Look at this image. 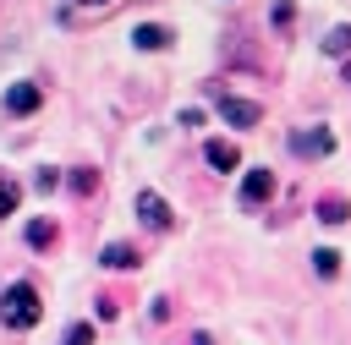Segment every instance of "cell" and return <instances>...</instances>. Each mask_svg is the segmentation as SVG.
<instances>
[{"mask_svg":"<svg viewBox=\"0 0 351 345\" xmlns=\"http://www.w3.org/2000/svg\"><path fill=\"white\" fill-rule=\"evenodd\" d=\"M291 16H296L291 0H274V27H291Z\"/></svg>","mask_w":351,"mask_h":345,"instance_id":"e0dca14e","label":"cell"},{"mask_svg":"<svg viewBox=\"0 0 351 345\" xmlns=\"http://www.w3.org/2000/svg\"><path fill=\"white\" fill-rule=\"evenodd\" d=\"M38 104H44V88H38V82H11V88H5V110H11V115H33Z\"/></svg>","mask_w":351,"mask_h":345,"instance_id":"7a4b0ae2","label":"cell"},{"mask_svg":"<svg viewBox=\"0 0 351 345\" xmlns=\"http://www.w3.org/2000/svg\"><path fill=\"white\" fill-rule=\"evenodd\" d=\"M219 115H225L230 126H258V115H263V110H258L252 99H230V93H219Z\"/></svg>","mask_w":351,"mask_h":345,"instance_id":"277c9868","label":"cell"},{"mask_svg":"<svg viewBox=\"0 0 351 345\" xmlns=\"http://www.w3.org/2000/svg\"><path fill=\"white\" fill-rule=\"evenodd\" d=\"M38 318H44V307H38V290L16 279V285L5 290V301H0V323H5V329H33Z\"/></svg>","mask_w":351,"mask_h":345,"instance_id":"6da1fadb","label":"cell"},{"mask_svg":"<svg viewBox=\"0 0 351 345\" xmlns=\"http://www.w3.org/2000/svg\"><path fill=\"white\" fill-rule=\"evenodd\" d=\"M313 268H318L324 279H335V274H340V252H335V246H318V252H313Z\"/></svg>","mask_w":351,"mask_h":345,"instance_id":"7c38bea8","label":"cell"},{"mask_svg":"<svg viewBox=\"0 0 351 345\" xmlns=\"http://www.w3.org/2000/svg\"><path fill=\"white\" fill-rule=\"evenodd\" d=\"M291 148H296V153H313V159H318V153H329V148H335V131H329V126L296 131V137H291Z\"/></svg>","mask_w":351,"mask_h":345,"instance_id":"5b68a950","label":"cell"},{"mask_svg":"<svg viewBox=\"0 0 351 345\" xmlns=\"http://www.w3.org/2000/svg\"><path fill=\"white\" fill-rule=\"evenodd\" d=\"M60 345H93V323H66Z\"/></svg>","mask_w":351,"mask_h":345,"instance_id":"5bb4252c","label":"cell"},{"mask_svg":"<svg viewBox=\"0 0 351 345\" xmlns=\"http://www.w3.org/2000/svg\"><path fill=\"white\" fill-rule=\"evenodd\" d=\"M99 263H104V268H137V252H132L126 241H110V246L99 252Z\"/></svg>","mask_w":351,"mask_h":345,"instance_id":"9c48e42d","label":"cell"},{"mask_svg":"<svg viewBox=\"0 0 351 345\" xmlns=\"http://www.w3.org/2000/svg\"><path fill=\"white\" fill-rule=\"evenodd\" d=\"M340 82H351V60H346V66H340Z\"/></svg>","mask_w":351,"mask_h":345,"instance_id":"ffe728a7","label":"cell"},{"mask_svg":"<svg viewBox=\"0 0 351 345\" xmlns=\"http://www.w3.org/2000/svg\"><path fill=\"white\" fill-rule=\"evenodd\" d=\"M203 159H208L214 170H236V164H241V153H236V142H225V137H214V142L203 148Z\"/></svg>","mask_w":351,"mask_h":345,"instance_id":"52a82bcc","label":"cell"},{"mask_svg":"<svg viewBox=\"0 0 351 345\" xmlns=\"http://www.w3.org/2000/svg\"><path fill=\"white\" fill-rule=\"evenodd\" d=\"M181 345H214V340H208V334H192V340H181Z\"/></svg>","mask_w":351,"mask_h":345,"instance_id":"d6986e66","label":"cell"},{"mask_svg":"<svg viewBox=\"0 0 351 345\" xmlns=\"http://www.w3.org/2000/svg\"><path fill=\"white\" fill-rule=\"evenodd\" d=\"M324 55H351V22L329 27V38H324Z\"/></svg>","mask_w":351,"mask_h":345,"instance_id":"30bf717a","label":"cell"},{"mask_svg":"<svg viewBox=\"0 0 351 345\" xmlns=\"http://www.w3.org/2000/svg\"><path fill=\"white\" fill-rule=\"evenodd\" d=\"M33 186H38V192H55V186H60V175H55V170H38V175H33Z\"/></svg>","mask_w":351,"mask_h":345,"instance_id":"ac0fdd59","label":"cell"},{"mask_svg":"<svg viewBox=\"0 0 351 345\" xmlns=\"http://www.w3.org/2000/svg\"><path fill=\"white\" fill-rule=\"evenodd\" d=\"M16 197H22V192H16V181H0V214H11V208H16Z\"/></svg>","mask_w":351,"mask_h":345,"instance_id":"2e32d148","label":"cell"},{"mask_svg":"<svg viewBox=\"0 0 351 345\" xmlns=\"http://www.w3.org/2000/svg\"><path fill=\"white\" fill-rule=\"evenodd\" d=\"M82 5H104V0H82Z\"/></svg>","mask_w":351,"mask_h":345,"instance_id":"44dd1931","label":"cell"},{"mask_svg":"<svg viewBox=\"0 0 351 345\" xmlns=\"http://www.w3.org/2000/svg\"><path fill=\"white\" fill-rule=\"evenodd\" d=\"M27 246H38V252L55 246V225H49V219H33V225H27Z\"/></svg>","mask_w":351,"mask_h":345,"instance_id":"8fae6325","label":"cell"},{"mask_svg":"<svg viewBox=\"0 0 351 345\" xmlns=\"http://www.w3.org/2000/svg\"><path fill=\"white\" fill-rule=\"evenodd\" d=\"M137 219H143L148 230H170V203H165L159 192H137Z\"/></svg>","mask_w":351,"mask_h":345,"instance_id":"3957f363","label":"cell"},{"mask_svg":"<svg viewBox=\"0 0 351 345\" xmlns=\"http://www.w3.org/2000/svg\"><path fill=\"white\" fill-rule=\"evenodd\" d=\"M263 197H274V175H269V170H247V175H241V203L252 208V203H263Z\"/></svg>","mask_w":351,"mask_h":345,"instance_id":"8992f818","label":"cell"},{"mask_svg":"<svg viewBox=\"0 0 351 345\" xmlns=\"http://www.w3.org/2000/svg\"><path fill=\"white\" fill-rule=\"evenodd\" d=\"M132 44H137V49H165V44H170V27H159V22H143V27L132 33Z\"/></svg>","mask_w":351,"mask_h":345,"instance_id":"ba28073f","label":"cell"},{"mask_svg":"<svg viewBox=\"0 0 351 345\" xmlns=\"http://www.w3.org/2000/svg\"><path fill=\"white\" fill-rule=\"evenodd\" d=\"M93 186H99L93 170H71V192H93Z\"/></svg>","mask_w":351,"mask_h":345,"instance_id":"9a60e30c","label":"cell"},{"mask_svg":"<svg viewBox=\"0 0 351 345\" xmlns=\"http://www.w3.org/2000/svg\"><path fill=\"white\" fill-rule=\"evenodd\" d=\"M346 214H351V208H346L340 197H324V203H318V219H324V225H346Z\"/></svg>","mask_w":351,"mask_h":345,"instance_id":"4fadbf2b","label":"cell"}]
</instances>
